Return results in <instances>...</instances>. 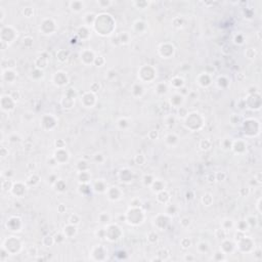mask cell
<instances>
[{"label": "cell", "mask_w": 262, "mask_h": 262, "mask_svg": "<svg viewBox=\"0 0 262 262\" xmlns=\"http://www.w3.org/2000/svg\"><path fill=\"white\" fill-rule=\"evenodd\" d=\"M70 5H71V8L75 11H80L84 8V2L82 1H72L70 2Z\"/></svg>", "instance_id": "6da1fadb"}]
</instances>
